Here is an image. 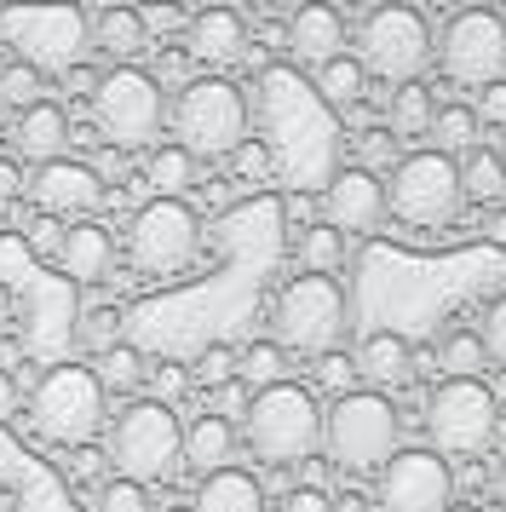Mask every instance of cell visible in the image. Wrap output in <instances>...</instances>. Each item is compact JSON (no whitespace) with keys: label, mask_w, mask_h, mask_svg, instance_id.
<instances>
[{"label":"cell","mask_w":506,"mask_h":512,"mask_svg":"<svg viewBox=\"0 0 506 512\" xmlns=\"http://www.w3.org/2000/svg\"><path fill=\"white\" fill-rule=\"evenodd\" d=\"M230 461H236V426L219 420V415L190 420V432H184V466L202 472V478H213V472H225Z\"/></svg>","instance_id":"24"},{"label":"cell","mask_w":506,"mask_h":512,"mask_svg":"<svg viewBox=\"0 0 506 512\" xmlns=\"http://www.w3.org/2000/svg\"><path fill=\"white\" fill-rule=\"evenodd\" d=\"M92 512H150V489L127 484V478H110V484L98 489Z\"/></svg>","instance_id":"39"},{"label":"cell","mask_w":506,"mask_h":512,"mask_svg":"<svg viewBox=\"0 0 506 512\" xmlns=\"http://www.w3.org/2000/svg\"><path fill=\"white\" fill-rule=\"evenodd\" d=\"M403 438V415L386 392H357L334 397V409L322 415V449L340 472H386V461L397 455Z\"/></svg>","instance_id":"3"},{"label":"cell","mask_w":506,"mask_h":512,"mask_svg":"<svg viewBox=\"0 0 506 512\" xmlns=\"http://www.w3.org/2000/svg\"><path fill=\"white\" fill-rule=\"evenodd\" d=\"M92 121L115 150H144L161 139L167 127V93L150 70H104L98 75V93H92Z\"/></svg>","instance_id":"12"},{"label":"cell","mask_w":506,"mask_h":512,"mask_svg":"<svg viewBox=\"0 0 506 512\" xmlns=\"http://www.w3.org/2000/svg\"><path fill=\"white\" fill-rule=\"evenodd\" d=\"M6 409H12V380L0 374V415H6Z\"/></svg>","instance_id":"52"},{"label":"cell","mask_w":506,"mask_h":512,"mask_svg":"<svg viewBox=\"0 0 506 512\" xmlns=\"http://www.w3.org/2000/svg\"><path fill=\"white\" fill-rule=\"evenodd\" d=\"M98 386H104V392H138V386H144V351L138 346H127V340H121V346H110L104 351V357H98Z\"/></svg>","instance_id":"33"},{"label":"cell","mask_w":506,"mask_h":512,"mask_svg":"<svg viewBox=\"0 0 506 512\" xmlns=\"http://www.w3.org/2000/svg\"><path fill=\"white\" fill-rule=\"evenodd\" d=\"M478 110L472 104H437L432 116V150H443V156H466V150H478Z\"/></svg>","instance_id":"29"},{"label":"cell","mask_w":506,"mask_h":512,"mask_svg":"<svg viewBox=\"0 0 506 512\" xmlns=\"http://www.w3.org/2000/svg\"><path fill=\"white\" fill-rule=\"evenodd\" d=\"M29 202L41 208V219H87L98 202H104V173L92 162H46L35 167V179H29Z\"/></svg>","instance_id":"17"},{"label":"cell","mask_w":506,"mask_h":512,"mask_svg":"<svg viewBox=\"0 0 506 512\" xmlns=\"http://www.w3.org/2000/svg\"><path fill=\"white\" fill-rule=\"evenodd\" d=\"M489 236H495V242H506V208L495 213V219H489Z\"/></svg>","instance_id":"50"},{"label":"cell","mask_w":506,"mask_h":512,"mask_svg":"<svg viewBox=\"0 0 506 512\" xmlns=\"http://www.w3.org/2000/svg\"><path fill=\"white\" fill-rule=\"evenodd\" d=\"M432 116H437V98L426 81H414V87H397L391 93V133L397 139H420V133H432Z\"/></svg>","instance_id":"31"},{"label":"cell","mask_w":506,"mask_h":512,"mask_svg":"<svg viewBox=\"0 0 506 512\" xmlns=\"http://www.w3.org/2000/svg\"><path fill=\"white\" fill-rule=\"evenodd\" d=\"M92 52H104L115 70L138 64V58L150 52V29L138 18V6H104V12L92 18Z\"/></svg>","instance_id":"22"},{"label":"cell","mask_w":506,"mask_h":512,"mask_svg":"<svg viewBox=\"0 0 506 512\" xmlns=\"http://www.w3.org/2000/svg\"><path fill=\"white\" fill-rule=\"evenodd\" d=\"M437 58V35L414 6H380L357 24V64L391 87H414Z\"/></svg>","instance_id":"11"},{"label":"cell","mask_w":506,"mask_h":512,"mask_svg":"<svg viewBox=\"0 0 506 512\" xmlns=\"http://www.w3.org/2000/svg\"><path fill=\"white\" fill-rule=\"evenodd\" d=\"M58 242H64L58 219H35V225H29V248H46V254L58 259Z\"/></svg>","instance_id":"44"},{"label":"cell","mask_w":506,"mask_h":512,"mask_svg":"<svg viewBox=\"0 0 506 512\" xmlns=\"http://www.w3.org/2000/svg\"><path fill=\"white\" fill-rule=\"evenodd\" d=\"M236 363H242V351L225 346V340H213V346L196 357L190 380H196V386H207V392H219V386H230V380H236Z\"/></svg>","instance_id":"38"},{"label":"cell","mask_w":506,"mask_h":512,"mask_svg":"<svg viewBox=\"0 0 506 512\" xmlns=\"http://www.w3.org/2000/svg\"><path fill=\"white\" fill-rule=\"evenodd\" d=\"M288 52H294L299 64H311V70L345 58V18L334 6H322V0L299 6L294 18H288Z\"/></svg>","instance_id":"20"},{"label":"cell","mask_w":506,"mask_h":512,"mask_svg":"<svg viewBox=\"0 0 506 512\" xmlns=\"http://www.w3.org/2000/svg\"><path fill=\"white\" fill-rule=\"evenodd\" d=\"M363 87H368V70L357 64V52H345V58H334V64L317 70V93L328 110H357L363 104Z\"/></svg>","instance_id":"28"},{"label":"cell","mask_w":506,"mask_h":512,"mask_svg":"<svg viewBox=\"0 0 506 512\" xmlns=\"http://www.w3.org/2000/svg\"><path fill=\"white\" fill-rule=\"evenodd\" d=\"M41 277V265H35V248H29V236L23 231H0V288H12L18 294L23 282Z\"/></svg>","instance_id":"35"},{"label":"cell","mask_w":506,"mask_h":512,"mask_svg":"<svg viewBox=\"0 0 506 512\" xmlns=\"http://www.w3.org/2000/svg\"><path fill=\"white\" fill-rule=\"evenodd\" d=\"M282 512H334V495L328 489H311V484H299L282 495Z\"/></svg>","instance_id":"43"},{"label":"cell","mask_w":506,"mask_h":512,"mask_svg":"<svg viewBox=\"0 0 506 512\" xmlns=\"http://www.w3.org/2000/svg\"><path fill=\"white\" fill-rule=\"evenodd\" d=\"M230 167H236L242 179H265V173H271V150H265L259 139H248L236 156H230Z\"/></svg>","instance_id":"42"},{"label":"cell","mask_w":506,"mask_h":512,"mask_svg":"<svg viewBox=\"0 0 506 512\" xmlns=\"http://www.w3.org/2000/svg\"><path fill=\"white\" fill-rule=\"evenodd\" d=\"M437 70L449 87H466V93H489L506 81V18L501 12H455L443 35H437Z\"/></svg>","instance_id":"14"},{"label":"cell","mask_w":506,"mask_h":512,"mask_svg":"<svg viewBox=\"0 0 506 512\" xmlns=\"http://www.w3.org/2000/svg\"><path fill=\"white\" fill-rule=\"evenodd\" d=\"M386 208H391V219H403L414 231L455 225L460 208H466L460 162L443 156V150H409V156H397L386 173Z\"/></svg>","instance_id":"6"},{"label":"cell","mask_w":506,"mask_h":512,"mask_svg":"<svg viewBox=\"0 0 506 512\" xmlns=\"http://www.w3.org/2000/svg\"><path fill=\"white\" fill-rule=\"evenodd\" d=\"M104 386H98V374L81 369V363H52V369L35 380V392H29V420H35V432L46 443H58V449H81V443L104 426Z\"/></svg>","instance_id":"10"},{"label":"cell","mask_w":506,"mask_h":512,"mask_svg":"<svg viewBox=\"0 0 506 512\" xmlns=\"http://www.w3.org/2000/svg\"><path fill=\"white\" fill-rule=\"evenodd\" d=\"M75 340H81L87 351H98V357H104L110 346H121V311H115V305H92L87 317L75 323Z\"/></svg>","instance_id":"37"},{"label":"cell","mask_w":506,"mask_h":512,"mask_svg":"<svg viewBox=\"0 0 506 512\" xmlns=\"http://www.w3.org/2000/svg\"><path fill=\"white\" fill-rule=\"evenodd\" d=\"M202 254V219L190 202L173 196H150L127 225V259L144 277H184Z\"/></svg>","instance_id":"13"},{"label":"cell","mask_w":506,"mask_h":512,"mask_svg":"<svg viewBox=\"0 0 506 512\" xmlns=\"http://www.w3.org/2000/svg\"><path fill=\"white\" fill-rule=\"evenodd\" d=\"M46 75H35L29 70V64H6V70H0V104H6V110H35V104H46Z\"/></svg>","instance_id":"36"},{"label":"cell","mask_w":506,"mask_h":512,"mask_svg":"<svg viewBox=\"0 0 506 512\" xmlns=\"http://www.w3.org/2000/svg\"><path fill=\"white\" fill-rule=\"evenodd\" d=\"M236 380L253 386V392L282 386V380H288V351L276 346V340H253V346L242 351V363H236Z\"/></svg>","instance_id":"32"},{"label":"cell","mask_w":506,"mask_h":512,"mask_svg":"<svg viewBox=\"0 0 506 512\" xmlns=\"http://www.w3.org/2000/svg\"><path fill=\"white\" fill-rule=\"evenodd\" d=\"M138 18H144V29H179L184 24L179 6H150V12H138Z\"/></svg>","instance_id":"47"},{"label":"cell","mask_w":506,"mask_h":512,"mask_svg":"<svg viewBox=\"0 0 506 512\" xmlns=\"http://www.w3.org/2000/svg\"><path fill=\"white\" fill-rule=\"evenodd\" d=\"M64 144H69V116L46 98L35 110H23L18 116V150L23 156H35V162H64Z\"/></svg>","instance_id":"25"},{"label":"cell","mask_w":506,"mask_h":512,"mask_svg":"<svg viewBox=\"0 0 506 512\" xmlns=\"http://www.w3.org/2000/svg\"><path fill=\"white\" fill-rule=\"evenodd\" d=\"M144 179H150V190H156V196L184 202V190L196 185V156H190V150H179V144H156V150H150V162H144Z\"/></svg>","instance_id":"27"},{"label":"cell","mask_w":506,"mask_h":512,"mask_svg":"<svg viewBox=\"0 0 506 512\" xmlns=\"http://www.w3.org/2000/svg\"><path fill=\"white\" fill-rule=\"evenodd\" d=\"M23 190H29V179L18 173V162H0V202H18Z\"/></svg>","instance_id":"46"},{"label":"cell","mask_w":506,"mask_h":512,"mask_svg":"<svg viewBox=\"0 0 506 512\" xmlns=\"http://www.w3.org/2000/svg\"><path fill=\"white\" fill-rule=\"evenodd\" d=\"M317 380L322 386H334V392H357L351 380H357V357H345V351H328V357H317Z\"/></svg>","instance_id":"41"},{"label":"cell","mask_w":506,"mask_h":512,"mask_svg":"<svg viewBox=\"0 0 506 512\" xmlns=\"http://www.w3.org/2000/svg\"><path fill=\"white\" fill-rule=\"evenodd\" d=\"M455 507V466L432 449H397L374 484V512H449Z\"/></svg>","instance_id":"15"},{"label":"cell","mask_w":506,"mask_h":512,"mask_svg":"<svg viewBox=\"0 0 506 512\" xmlns=\"http://www.w3.org/2000/svg\"><path fill=\"white\" fill-rule=\"evenodd\" d=\"M12 323H18V294L0 288V328H12Z\"/></svg>","instance_id":"49"},{"label":"cell","mask_w":506,"mask_h":512,"mask_svg":"<svg viewBox=\"0 0 506 512\" xmlns=\"http://www.w3.org/2000/svg\"><path fill=\"white\" fill-rule=\"evenodd\" d=\"M110 466H115V478H127V484H138V489L173 478L184 466L179 415H173L167 403H156V397L127 403V409L110 420Z\"/></svg>","instance_id":"5"},{"label":"cell","mask_w":506,"mask_h":512,"mask_svg":"<svg viewBox=\"0 0 506 512\" xmlns=\"http://www.w3.org/2000/svg\"><path fill=\"white\" fill-rule=\"evenodd\" d=\"M478 340H483V351H489V363H501V369H506V294L483 311Z\"/></svg>","instance_id":"40"},{"label":"cell","mask_w":506,"mask_h":512,"mask_svg":"<svg viewBox=\"0 0 506 512\" xmlns=\"http://www.w3.org/2000/svg\"><path fill=\"white\" fill-rule=\"evenodd\" d=\"M489 495H495V507L506 512V455L495 461V472H489Z\"/></svg>","instance_id":"48"},{"label":"cell","mask_w":506,"mask_h":512,"mask_svg":"<svg viewBox=\"0 0 506 512\" xmlns=\"http://www.w3.org/2000/svg\"><path fill=\"white\" fill-rule=\"evenodd\" d=\"M449 512H489V507H472V501H455Z\"/></svg>","instance_id":"53"},{"label":"cell","mask_w":506,"mask_h":512,"mask_svg":"<svg viewBox=\"0 0 506 512\" xmlns=\"http://www.w3.org/2000/svg\"><path fill=\"white\" fill-rule=\"evenodd\" d=\"M483 363H489V351H483V340L472 328H449L437 340V369H443V380H478Z\"/></svg>","instance_id":"30"},{"label":"cell","mask_w":506,"mask_h":512,"mask_svg":"<svg viewBox=\"0 0 506 512\" xmlns=\"http://www.w3.org/2000/svg\"><path fill=\"white\" fill-rule=\"evenodd\" d=\"M184 52H190L196 64H207V70L236 64V58L248 52V24H242V12H230V6L196 12V18L184 24Z\"/></svg>","instance_id":"18"},{"label":"cell","mask_w":506,"mask_h":512,"mask_svg":"<svg viewBox=\"0 0 506 512\" xmlns=\"http://www.w3.org/2000/svg\"><path fill=\"white\" fill-rule=\"evenodd\" d=\"M334 512H368V501H357V495H345V501H334Z\"/></svg>","instance_id":"51"},{"label":"cell","mask_w":506,"mask_h":512,"mask_svg":"<svg viewBox=\"0 0 506 512\" xmlns=\"http://www.w3.org/2000/svg\"><path fill=\"white\" fill-rule=\"evenodd\" d=\"M299 265H305V277H334L345 265V236L328 225H311L299 236Z\"/></svg>","instance_id":"34"},{"label":"cell","mask_w":506,"mask_h":512,"mask_svg":"<svg viewBox=\"0 0 506 512\" xmlns=\"http://www.w3.org/2000/svg\"><path fill=\"white\" fill-rule=\"evenodd\" d=\"M253 121L259 144L271 150V173L282 185L311 190L340 173V116L322 104L317 81H305L294 64H265L253 81Z\"/></svg>","instance_id":"1"},{"label":"cell","mask_w":506,"mask_h":512,"mask_svg":"<svg viewBox=\"0 0 506 512\" xmlns=\"http://www.w3.org/2000/svg\"><path fill=\"white\" fill-rule=\"evenodd\" d=\"M0 41L35 75H69L75 58L92 47V18L81 6H6Z\"/></svg>","instance_id":"9"},{"label":"cell","mask_w":506,"mask_h":512,"mask_svg":"<svg viewBox=\"0 0 506 512\" xmlns=\"http://www.w3.org/2000/svg\"><path fill=\"white\" fill-rule=\"evenodd\" d=\"M242 443H248L265 466L311 461V455L322 449V409H317V397L305 392V386H294V380L253 392L248 415H242Z\"/></svg>","instance_id":"4"},{"label":"cell","mask_w":506,"mask_h":512,"mask_svg":"<svg viewBox=\"0 0 506 512\" xmlns=\"http://www.w3.org/2000/svg\"><path fill=\"white\" fill-rule=\"evenodd\" d=\"M386 179L368 173V167H340L328 185H322V225L340 236H374L386 231Z\"/></svg>","instance_id":"16"},{"label":"cell","mask_w":506,"mask_h":512,"mask_svg":"<svg viewBox=\"0 0 506 512\" xmlns=\"http://www.w3.org/2000/svg\"><path fill=\"white\" fill-rule=\"evenodd\" d=\"M478 121H495V127H506V81H501V87H489V93H483Z\"/></svg>","instance_id":"45"},{"label":"cell","mask_w":506,"mask_h":512,"mask_svg":"<svg viewBox=\"0 0 506 512\" xmlns=\"http://www.w3.org/2000/svg\"><path fill=\"white\" fill-rule=\"evenodd\" d=\"M501 432V397L483 380H437L426 397V449L443 461H478Z\"/></svg>","instance_id":"7"},{"label":"cell","mask_w":506,"mask_h":512,"mask_svg":"<svg viewBox=\"0 0 506 512\" xmlns=\"http://www.w3.org/2000/svg\"><path fill=\"white\" fill-rule=\"evenodd\" d=\"M190 512H265V489H259V478H253V472L225 466V472L202 478V489H196Z\"/></svg>","instance_id":"23"},{"label":"cell","mask_w":506,"mask_h":512,"mask_svg":"<svg viewBox=\"0 0 506 512\" xmlns=\"http://www.w3.org/2000/svg\"><path fill=\"white\" fill-rule=\"evenodd\" d=\"M357 374L368 380V392H391V386H409L414 380V346L397 328H374L357 346Z\"/></svg>","instance_id":"21"},{"label":"cell","mask_w":506,"mask_h":512,"mask_svg":"<svg viewBox=\"0 0 506 512\" xmlns=\"http://www.w3.org/2000/svg\"><path fill=\"white\" fill-rule=\"evenodd\" d=\"M460 190H466V202L501 213V202H506V156L501 150H489V144L466 150L460 156Z\"/></svg>","instance_id":"26"},{"label":"cell","mask_w":506,"mask_h":512,"mask_svg":"<svg viewBox=\"0 0 506 512\" xmlns=\"http://www.w3.org/2000/svg\"><path fill=\"white\" fill-rule=\"evenodd\" d=\"M167 121H173V144L190 150L196 162H230V156L248 144L253 104L236 81H225V75H196V81L179 87Z\"/></svg>","instance_id":"2"},{"label":"cell","mask_w":506,"mask_h":512,"mask_svg":"<svg viewBox=\"0 0 506 512\" xmlns=\"http://www.w3.org/2000/svg\"><path fill=\"white\" fill-rule=\"evenodd\" d=\"M276 346L299 351V357H328L340 351L345 323H351V300H345L340 277H294L271 305Z\"/></svg>","instance_id":"8"},{"label":"cell","mask_w":506,"mask_h":512,"mask_svg":"<svg viewBox=\"0 0 506 512\" xmlns=\"http://www.w3.org/2000/svg\"><path fill=\"white\" fill-rule=\"evenodd\" d=\"M115 265V236L98 225V219H81V225H69L64 242H58V277L69 288H92V282H104Z\"/></svg>","instance_id":"19"}]
</instances>
